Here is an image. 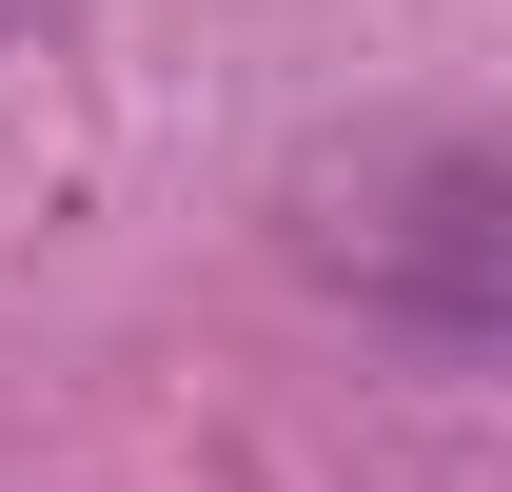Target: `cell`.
Returning <instances> with one entry per match:
<instances>
[{
	"label": "cell",
	"instance_id": "1",
	"mask_svg": "<svg viewBox=\"0 0 512 492\" xmlns=\"http://www.w3.org/2000/svg\"><path fill=\"white\" fill-rule=\"evenodd\" d=\"M296 256L355 315H394L414 355H493L512 335V178H493V138H453V119L316 158L296 178Z\"/></svg>",
	"mask_w": 512,
	"mask_h": 492
}]
</instances>
